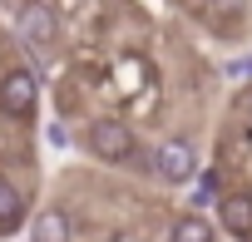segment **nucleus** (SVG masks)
<instances>
[{
    "mask_svg": "<svg viewBox=\"0 0 252 242\" xmlns=\"http://www.w3.org/2000/svg\"><path fill=\"white\" fill-rule=\"evenodd\" d=\"M158 173H163L168 183H188V178L198 173V149H193L188 139H168V144L158 149Z\"/></svg>",
    "mask_w": 252,
    "mask_h": 242,
    "instance_id": "4",
    "label": "nucleus"
},
{
    "mask_svg": "<svg viewBox=\"0 0 252 242\" xmlns=\"http://www.w3.org/2000/svg\"><path fill=\"white\" fill-rule=\"evenodd\" d=\"M84 149L99 163H129L134 149H139V139H134V129L124 124V119H94V124L84 129Z\"/></svg>",
    "mask_w": 252,
    "mask_h": 242,
    "instance_id": "1",
    "label": "nucleus"
},
{
    "mask_svg": "<svg viewBox=\"0 0 252 242\" xmlns=\"http://www.w3.org/2000/svg\"><path fill=\"white\" fill-rule=\"evenodd\" d=\"M40 104V79L30 69H5L0 74V114L5 119H30Z\"/></svg>",
    "mask_w": 252,
    "mask_h": 242,
    "instance_id": "2",
    "label": "nucleus"
},
{
    "mask_svg": "<svg viewBox=\"0 0 252 242\" xmlns=\"http://www.w3.org/2000/svg\"><path fill=\"white\" fill-rule=\"evenodd\" d=\"M69 212L64 208H45L40 217H35V227H30V242H69Z\"/></svg>",
    "mask_w": 252,
    "mask_h": 242,
    "instance_id": "6",
    "label": "nucleus"
},
{
    "mask_svg": "<svg viewBox=\"0 0 252 242\" xmlns=\"http://www.w3.org/2000/svg\"><path fill=\"white\" fill-rule=\"evenodd\" d=\"M50 144H55V149H64V144H69V134H64V124H50Z\"/></svg>",
    "mask_w": 252,
    "mask_h": 242,
    "instance_id": "10",
    "label": "nucleus"
},
{
    "mask_svg": "<svg viewBox=\"0 0 252 242\" xmlns=\"http://www.w3.org/2000/svg\"><path fill=\"white\" fill-rule=\"evenodd\" d=\"M25 217V198H20V188L10 183V178H0V227H15Z\"/></svg>",
    "mask_w": 252,
    "mask_h": 242,
    "instance_id": "8",
    "label": "nucleus"
},
{
    "mask_svg": "<svg viewBox=\"0 0 252 242\" xmlns=\"http://www.w3.org/2000/svg\"><path fill=\"white\" fill-rule=\"evenodd\" d=\"M213 10H218V15H242L247 0H213Z\"/></svg>",
    "mask_w": 252,
    "mask_h": 242,
    "instance_id": "9",
    "label": "nucleus"
},
{
    "mask_svg": "<svg viewBox=\"0 0 252 242\" xmlns=\"http://www.w3.org/2000/svg\"><path fill=\"white\" fill-rule=\"evenodd\" d=\"M218 222H222L232 237L252 242V193H227V198H218Z\"/></svg>",
    "mask_w": 252,
    "mask_h": 242,
    "instance_id": "5",
    "label": "nucleus"
},
{
    "mask_svg": "<svg viewBox=\"0 0 252 242\" xmlns=\"http://www.w3.org/2000/svg\"><path fill=\"white\" fill-rule=\"evenodd\" d=\"M15 30H20V40L35 45V50L60 45V15L45 5V0H25V5L15 10Z\"/></svg>",
    "mask_w": 252,
    "mask_h": 242,
    "instance_id": "3",
    "label": "nucleus"
},
{
    "mask_svg": "<svg viewBox=\"0 0 252 242\" xmlns=\"http://www.w3.org/2000/svg\"><path fill=\"white\" fill-rule=\"evenodd\" d=\"M168 242H213V222H208V217H198V212H188V217H178V222H173Z\"/></svg>",
    "mask_w": 252,
    "mask_h": 242,
    "instance_id": "7",
    "label": "nucleus"
}]
</instances>
